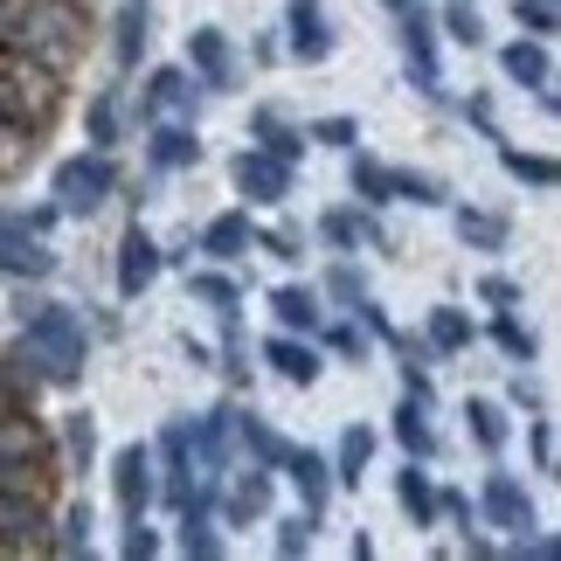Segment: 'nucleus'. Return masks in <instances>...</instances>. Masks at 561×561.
Wrapping results in <instances>:
<instances>
[{
	"instance_id": "obj_1",
	"label": "nucleus",
	"mask_w": 561,
	"mask_h": 561,
	"mask_svg": "<svg viewBox=\"0 0 561 561\" xmlns=\"http://www.w3.org/2000/svg\"><path fill=\"white\" fill-rule=\"evenodd\" d=\"M14 368L28 381L70 388L83 375V319L70 306H35L28 327H21V340H14Z\"/></svg>"
},
{
	"instance_id": "obj_2",
	"label": "nucleus",
	"mask_w": 561,
	"mask_h": 561,
	"mask_svg": "<svg viewBox=\"0 0 561 561\" xmlns=\"http://www.w3.org/2000/svg\"><path fill=\"white\" fill-rule=\"evenodd\" d=\"M42 229H49V208H42V215H0V271L49 277L56 250H42Z\"/></svg>"
},
{
	"instance_id": "obj_3",
	"label": "nucleus",
	"mask_w": 561,
	"mask_h": 561,
	"mask_svg": "<svg viewBox=\"0 0 561 561\" xmlns=\"http://www.w3.org/2000/svg\"><path fill=\"white\" fill-rule=\"evenodd\" d=\"M112 187H118V174H112V160H104V153L56 167V208H70V215H91Z\"/></svg>"
},
{
	"instance_id": "obj_4",
	"label": "nucleus",
	"mask_w": 561,
	"mask_h": 561,
	"mask_svg": "<svg viewBox=\"0 0 561 561\" xmlns=\"http://www.w3.org/2000/svg\"><path fill=\"white\" fill-rule=\"evenodd\" d=\"M0 541L8 548H49L56 534H49V513H42V500L28 485H0Z\"/></svg>"
},
{
	"instance_id": "obj_5",
	"label": "nucleus",
	"mask_w": 561,
	"mask_h": 561,
	"mask_svg": "<svg viewBox=\"0 0 561 561\" xmlns=\"http://www.w3.org/2000/svg\"><path fill=\"white\" fill-rule=\"evenodd\" d=\"M479 506H485V520L500 527V534H520V541H527V527H534V500H527V485H520V479L492 471L485 492H479Z\"/></svg>"
},
{
	"instance_id": "obj_6",
	"label": "nucleus",
	"mask_w": 561,
	"mask_h": 561,
	"mask_svg": "<svg viewBox=\"0 0 561 561\" xmlns=\"http://www.w3.org/2000/svg\"><path fill=\"white\" fill-rule=\"evenodd\" d=\"M236 187H243L250 202L277 208L291 194V160H277V153H236Z\"/></svg>"
},
{
	"instance_id": "obj_7",
	"label": "nucleus",
	"mask_w": 561,
	"mask_h": 561,
	"mask_svg": "<svg viewBox=\"0 0 561 561\" xmlns=\"http://www.w3.org/2000/svg\"><path fill=\"white\" fill-rule=\"evenodd\" d=\"M112 492H118L125 520L146 513V500H153V450H146V444H125L118 458H112Z\"/></svg>"
},
{
	"instance_id": "obj_8",
	"label": "nucleus",
	"mask_w": 561,
	"mask_h": 561,
	"mask_svg": "<svg viewBox=\"0 0 561 561\" xmlns=\"http://www.w3.org/2000/svg\"><path fill=\"white\" fill-rule=\"evenodd\" d=\"M402 56H409V70H416L423 91H444V70H437V35H430V14L409 0L402 8Z\"/></svg>"
},
{
	"instance_id": "obj_9",
	"label": "nucleus",
	"mask_w": 561,
	"mask_h": 561,
	"mask_svg": "<svg viewBox=\"0 0 561 561\" xmlns=\"http://www.w3.org/2000/svg\"><path fill=\"white\" fill-rule=\"evenodd\" d=\"M187 62L202 70L208 91H236V49H229L222 28H194V35H187Z\"/></svg>"
},
{
	"instance_id": "obj_10",
	"label": "nucleus",
	"mask_w": 561,
	"mask_h": 561,
	"mask_svg": "<svg viewBox=\"0 0 561 561\" xmlns=\"http://www.w3.org/2000/svg\"><path fill=\"white\" fill-rule=\"evenodd\" d=\"M153 277H160V243L146 229H125V243H118V291L139 298Z\"/></svg>"
},
{
	"instance_id": "obj_11",
	"label": "nucleus",
	"mask_w": 561,
	"mask_h": 561,
	"mask_svg": "<svg viewBox=\"0 0 561 561\" xmlns=\"http://www.w3.org/2000/svg\"><path fill=\"white\" fill-rule=\"evenodd\" d=\"M35 450H42V430L28 416H0V485H28L21 471H28Z\"/></svg>"
},
{
	"instance_id": "obj_12",
	"label": "nucleus",
	"mask_w": 561,
	"mask_h": 561,
	"mask_svg": "<svg viewBox=\"0 0 561 561\" xmlns=\"http://www.w3.org/2000/svg\"><path fill=\"white\" fill-rule=\"evenodd\" d=\"M285 471H291V485H298V500H306V513H327V500H333V465L312 458V450H285Z\"/></svg>"
},
{
	"instance_id": "obj_13",
	"label": "nucleus",
	"mask_w": 561,
	"mask_h": 561,
	"mask_svg": "<svg viewBox=\"0 0 561 561\" xmlns=\"http://www.w3.org/2000/svg\"><path fill=\"white\" fill-rule=\"evenodd\" d=\"M291 56L298 62H327L333 56V28L319 21L312 0H291Z\"/></svg>"
},
{
	"instance_id": "obj_14",
	"label": "nucleus",
	"mask_w": 561,
	"mask_h": 561,
	"mask_svg": "<svg viewBox=\"0 0 561 561\" xmlns=\"http://www.w3.org/2000/svg\"><path fill=\"white\" fill-rule=\"evenodd\" d=\"M229 520H256V513H271V471L264 465H250V471H236L229 479V500H222Z\"/></svg>"
},
{
	"instance_id": "obj_15",
	"label": "nucleus",
	"mask_w": 561,
	"mask_h": 561,
	"mask_svg": "<svg viewBox=\"0 0 561 561\" xmlns=\"http://www.w3.org/2000/svg\"><path fill=\"white\" fill-rule=\"evenodd\" d=\"M229 444H236V409H215V416H202V430H187V450H202L208 471L229 458Z\"/></svg>"
},
{
	"instance_id": "obj_16",
	"label": "nucleus",
	"mask_w": 561,
	"mask_h": 561,
	"mask_svg": "<svg viewBox=\"0 0 561 561\" xmlns=\"http://www.w3.org/2000/svg\"><path fill=\"white\" fill-rule=\"evenodd\" d=\"M500 70L513 77V83H534V91H548V49H541V42H506V49H500Z\"/></svg>"
},
{
	"instance_id": "obj_17",
	"label": "nucleus",
	"mask_w": 561,
	"mask_h": 561,
	"mask_svg": "<svg viewBox=\"0 0 561 561\" xmlns=\"http://www.w3.org/2000/svg\"><path fill=\"white\" fill-rule=\"evenodd\" d=\"M264 360H271V368L285 375V381H298V388H312V381H319V354L306 347V340H271Z\"/></svg>"
},
{
	"instance_id": "obj_18",
	"label": "nucleus",
	"mask_w": 561,
	"mask_h": 561,
	"mask_svg": "<svg viewBox=\"0 0 561 561\" xmlns=\"http://www.w3.org/2000/svg\"><path fill=\"white\" fill-rule=\"evenodd\" d=\"M202 250L222 256V264H229V256H243L250 250V215H215V222L202 229Z\"/></svg>"
},
{
	"instance_id": "obj_19",
	"label": "nucleus",
	"mask_w": 561,
	"mask_h": 561,
	"mask_svg": "<svg viewBox=\"0 0 561 561\" xmlns=\"http://www.w3.org/2000/svg\"><path fill=\"white\" fill-rule=\"evenodd\" d=\"M194 160H202V139H194L187 125H160L153 133V167L174 174V167H194Z\"/></svg>"
},
{
	"instance_id": "obj_20",
	"label": "nucleus",
	"mask_w": 561,
	"mask_h": 561,
	"mask_svg": "<svg viewBox=\"0 0 561 561\" xmlns=\"http://www.w3.org/2000/svg\"><path fill=\"white\" fill-rule=\"evenodd\" d=\"M396 492H402V506H409V520H416V527H437V492H430V471L409 465L402 479H396Z\"/></svg>"
},
{
	"instance_id": "obj_21",
	"label": "nucleus",
	"mask_w": 561,
	"mask_h": 561,
	"mask_svg": "<svg viewBox=\"0 0 561 561\" xmlns=\"http://www.w3.org/2000/svg\"><path fill=\"white\" fill-rule=\"evenodd\" d=\"M354 194H360V202H396V167L354 153Z\"/></svg>"
},
{
	"instance_id": "obj_22",
	"label": "nucleus",
	"mask_w": 561,
	"mask_h": 561,
	"mask_svg": "<svg viewBox=\"0 0 561 561\" xmlns=\"http://www.w3.org/2000/svg\"><path fill=\"white\" fill-rule=\"evenodd\" d=\"M368 458H375V430H347V437H340V471L333 479H347V485H360V471H368Z\"/></svg>"
},
{
	"instance_id": "obj_23",
	"label": "nucleus",
	"mask_w": 561,
	"mask_h": 561,
	"mask_svg": "<svg viewBox=\"0 0 561 561\" xmlns=\"http://www.w3.org/2000/svg\"><path fill=\"white\" fill-rule=\"evenodd\" d=\"M271 306H277V319H285V327H319V298L306 291V285H277V298H271Z\"/></svg>"
},
{
	"instance_id": "obj_24",
	"label": "nucleus",
	"mask_w": 561,
	"mask_h": 561,
	"mask_svg": "<svg viewBox=\"0 0 561 561\" xmlns=\"http://www.w3.org/2000/svg\"><path fill=\"white\" fill-rule=\"evenodd\" d=\"M250 125H256V139H264V153H277V160H298V139H306V133H291V125L277 118L271 104H264V112H256Z\"/></svg>"
},
{
	"instance_id": "obj_25",
	"label": "nucleus",
	"mask_w": 561,
	"mask_h": 561,
	"mask_svg": "<svg viewBox=\"0 0 561 561\" xmlns=\"http://www.w3.org/2000/svg\"><path fill=\"white\" fill-rule=\"evenodd\" d=\"M146 104H153V112H187V104H194L187 70H160V77H153V91H146Z\"/></svg>"
},
{
	"instance_id": "obj_26",
	"label": "nucleus",
	"mask_w": 561,
	"mask_h": 561,
	"mask_svg": "<svg viewBox=\"0 0 561 561\" xmlns=\"http://www.w3.org/2000/svg\"><path fill=\"white\" fill-rule=\"evenodd\" d=\"M319 229H327V243H340V250H354V243H375V222H368V215H354V208H333Z\"/></svg>"
},
{
	"instance_id": "obj_27",
	"label": "nucleus",
	"mask_w": 561,
	"mask_h": 561,
	"mask_svg": "<svg viewBox=\"0 0 561 561\" xmlns=\"http://www.w3.org/2000/svg\"><path fill=\"white\" fill-rule=\"evenodd\" d=\"M465 416H471V437L485 450H506V409L500 402H465Z\"/></svg>"
},
{
	"instance_id": "obj_28",
	"label": "nucleus",
	"mask_w": 561,
	"mask_h": 561,
	"mask_svg": "<svg viewBox=\"0 0 561 561\" xmlns=\"http://www.w3.org/2000/svg\"><path fill=\"white\" fill-rule=\"evenodd\" d=\"M458 236H465V243H479V250H500L506 243V222H500V215H485V208H458Z\"/></svg>"
},
{
	"instance_id": "obj_29",
	"label": "nucleus",
	"mask_w": 561,
	"mask_h": 561,
	"mask_svg": "<svg viewBox=\"0 0 561 561\" xmlns=\"http://www.w3.org/2000/svg\"><path fill=\"white\" fill-rule=\"evenodd\" d=\"M430 340H437L444 354H458V347H471V319L458 306H437V312H430Z\"/></svg>"
},
{
	"instance_id": "obj_30",
	"label": "nucleus",
	"mask_w": 561,
	"mask_h": 561,
	"mask_svg": "<svg viewBox=\"0 0 561 561\" xmlns=\"http://www.w3.org/2000/svg\"><path fill=\"white\" fill-rule=\"evenodd\" d=\"M396 437H402V450L409 458H430V423H423V402H409V409H396Z\"/></svg>"
},
{
	"instance_id": "obj_31",
	"label": "nucleus",
	"mask_w": 561,
	"mask_h": 561,
	"mask_svg": "<svg viewBox=\"0 0 561 561\" xmlns=\"http://www.w3.org/2000/svg\"><path fill=\"white\" fill-rule=\"evenodd\" d=\"M194 298H202V306H215L222 319H236V285L222 271H194Z\"/></svg>"
},
{
	"instance_id": "obj_32",
	"label": "nucleus",
	"mask_w": 561,
	"mask_h": 561,
	"mask_svg": "<svg viewBox=\"0 0 561 561\" xmlns=\"http://www.w3.org/2000/svg\"><path fill=\"white\" fill-rule=\"evenodd\" d=\"M236 430H243V444L256 450V465H285V437H277V430H264V423H256V416H243V423H236Z\"/></svg>"
},
{
	"instance_id": "obj_33",
	"label": "nucleus",
	"mask_w": 561,
	"mask_h": 561,
	"mask_svg": "<svg viewBox=\"0 0 561 561\" xmlns=\"http://www.w3.org/2000/svg\"><path fill=\"white\" fill-rule=\"evenodd\" d=\"M139 42H146V8L125 0L118 8V62H139Z\"/></svg>"
},
{
	"instance_id": "obj_34",
	"label": "nucleus",
	"mask_w": 561,
	"mask_h": 561,
	"mask_svg": "<svg viewBox=\"0 0 561 561\" xmlns=\"http://www.w3.org/2000/svg\"><path fill=\"white\" fill-rule=\"evenodd\" d=\"M506 174H513V181H527V187H554V181H561L548 153H506Z\"/></svg>"
},
{
	"instance_id": "obj_35",
	"label": "nucleus",
	"mask_w": 561,
	"mask_h": 561,
	"mask_svg": "<svg viewBox=\"0 0 561 561\" xmlns=\"http://www.w3.org/2000/svg\"><path fill=\"white\" fill-rule=\"evenodd\" d=\"M181 548H187V554H202V561L222 554V541H215L208 520H202V506H187V520H181Z\"/></svg>"
},
{
	"instance_id": "obj_36",
	"label": "nucleus",
	"mask_w": 561,
	"mask_h": 561,
	"mask_svg": "<svg viewBox=\"0 0 561 561\" xmlns=\"http://www.w3.org/2000/svg\"><path fill=\"white\" fill-rule=\"evenodd\" d=\"M396 202H416V208H437L444 202V187L430 181V174H396Z\"/></svg>"
},
{
	"instance_id": "obj_37",
	"label": "nucleus",
	"mask_w": 561,
	"mask_h": 561,
	"mask_svg": "<svg viewBox=\"0 0 561 561\" xmlns=\"http://www.w3.org/2000/svg\"><path fill=\"white\" fill-rule=\"evenodd\" d=\"M62 444H70V458L91 471V450H98V423L91 416H70V430H62Z\"/></svg>"
},
{
	"instance_id": "obj_38",
	"label": "nucleus",
	"mask_w": 561,
	"mask_h": 561,
	"mask_svg": "<svg viewBox=\"0 0 561 561\" xmlns=\"http://www.w3.org/2000/svg\"><path fill=\"white\" fill-rule=\"evenodd\" d=\"M49 548H70V554H83V548H91V506H77L70 520H62V534H56Z\"/></svg>"
},
{
	"instance_id": "obj_39",
	"label": "nucleus",
	"mask_w": 561,
	"mask_h": 561,
	"mask_svg": "<svg viewBox=\"0 0 561 561\" xmlns=\"http://www.w3.org/2000/svg\"><path fill=\"white\" fill-rule=\"evenodd\" d=\"M492 340H500L513 360H534V333L520 327V319H500V327H492Z\"/></svg>"
},
{
	"instance_id": "obj_40",
	"label": "nucleus",
	"mask_w": 561,
	"mask_h": 561,
	"mask_svg": "<svg viewBox=\"0 0 561 561\" xmlns=\"http://www.w3.org/2000/svg\"><path fill=\"white\" fill-rule=\"evenodd\" d=\"M513 14H520V28H527V35H554V0H520Z\"/></svg>"
},
{
	"instance_id": "obj_41",
	"label": "nucleus",
	"mask_w": 561,
	"mask_h": 561,
	"mask_svg": "<svg viewBox=\"0 0 561 561\" xmlns=\"http://www.w3.org/2000/svg\"><path fill=\"white\" fill-rule=\"evenodd\" d=\"M91 139H98V146L118 139V104H112V98H91Z\"/></svg>"
},
{
	"instance_id": "obj_42",
	"label": "nucleus",
	"mask_w": 561,
	"mask_h": 561,
	"mask_svg": "<svg viewBox=\"0 0 561 561\" xmlns=\"http://www.w3.org/2000/svg\"><path fill=\"white\" fill-rule=\"evenodd\" d=\"M444 21H450V35H458V42H479V8H471V0H450Z\"/></svg>"
},
{
	"instance_id": "obj_43",
	"label": "nucleus",
	"mask_w": 561,
	"mask_h": 561,
	"mask_svg": "<svg viewBox=\"0 0 561 561\" xmlns=\"http://www.w3.org/2000/svg\"><path fill=\"white\" fill-rule=\"evenodd\" d=\"M354 133H360L354 118H319L312 125V139H327V146H354Z\"/></svg>"
},
{
	"instance_id": "obj_44",
	"label": "nucleus",
	"mask_w": 561,
	"mask_h": 561,
	"mask_svg": "<svg viewBox=\"0 0 561 561\" xmlns=\"http://www.w3.org/2000/svg\"><path fill=\"white\" fill-rule=\"evenodd\" d=\"M312 548V527L306 520H285V527H277V554H306Z\"/></svg>"
},
{
	"instance_id": "obj_45",
	"label": "nucleus",
	"mask_w": 561,
	"mask_h": 561,
	"mask_svg": "<svg viewBox=\"0 0 561 561\" xmlns=\"http://www.w3.org/2000/svg\"><path fill=\"white\" fill-rule=\"evenodd\" d=\"M125 554H133V561H146V554H160V541H153V534L139 527V513H133V527H125Z\"/></svg>"
},
{
	"instance_id": "obj_46",
	"label": "nucleus",
	"mask_w": 561,
	"mask_h": 561,
	"mask_svg": "<svg viewBox=\"0 0 561 561\" xmlns=\"http://www.w3.org/2000/svg\"><path fill=\"white\" fill-rule=\"evenodd\" d=\"M534 465L554 471V430H548V423H534Z\"/></svg>"
},
{
	"instance_id": "obj_47",
	"label": "nucleus",
	"mask_w": 561,
	"mask_h": 561,
	"mask_svg": "<svg viewBox=\"0 0 561 561\" xmlns=\"http://www.w3.org/2000/svg\"><path fill=\"white\" fill-rule=\"evenodd\" d=\"M485 298H492V306H513V298H520V285H513V277H485V285H479Z\"/></svg>"
},
{
	"instance_id": "obj_48",
	"label": "nucleus",
	"mask_w": 561,
	"mask_h": 561,
	"mask_svg": "<svg viewBox=\"0 0 561 561\" xmlns=\"http://www.w3.org/2000/svg\"><path fill=\"white\" fill-rule=\"evenodd\" d=\"M333 291H340V298L354 306V298H360V277H354V271H333Z\"/></svg>"
},
{
	"instance_id": "obj_49",
	"label": "nucleus",
	"mask_w": 561,
	"mask_h": 561,
	"mask_svg": "<svg viewBox=\"0 0 561 561\" xmlns=\"http://www.w3.org/2000/svg\"><path fill=\"white\" fill-rule=\"evenodd\" d=\"M388 8H396V14H402V8H409V0H388Z\"/></svg>"
}]
</instances>
